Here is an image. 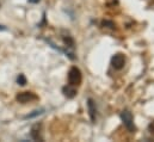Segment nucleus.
Wrapping results in <instances>:
<instances>
[{"label":"nucleus","instance_id":"f257e3e1","mask_svg":"<svg viewBox=\"0 0 154 142\" xmlns=\"http://www.w3.org/2000/svg\"><path fill=\"white\" fill-rule=\"evenodd\" d=\"M81 72L77 67H72L71 71L68 73V81H69V85L72 86H78L80 82H81Z\"/></svg>","mask_w":154,"mask_h":142},{"label":"nucleus","instance_id":"f03ea898","mask_svg":"<svg viewBox=\"0 0 154 142\" xmlns=\"http://www.w3.org/2000/svg\"><path fill=\"white\" fill-rule=\"evenodd\" d=\"M121 119H122L124 127H125L129 131H134V130H135L134 118H133L131 112H129V111H123V112L121 113Z\"/></svg>","mask_w":154,"mask_h":142},{"label":"nucleus","instance_id":"7ed1b4c3","mask_svg":"<svg viewBox=\"0 0 154 142\" xmlns=\"http://www.w3.org/2000/svg\"><path fill=\"white\" fill-rule=\"evenodd\" d=\"M111 65H112V67L115 69H117V71L122 69L124 67V65H125V57H124V55L123 54H115L112 56V59H111Z\"/></svg>","mask_w":154,"mask_h":142},{"label":"nucleus","instance_id":"20e7f679","mask_svg":"<svg viewBox=\"0 0 154 142\" xmlns=\"http://www.w3.org/2000/svg\"><path fill=\"white\" fill-rule=\"evenodd\" d=\"M37 97L31 92H22L17 96V100L19 103H29L31 100H35Z\"/></svg>","mask_w":154,"mask_h":142},{"label":"nucleus","instance_id":"39448f33","mask_svg":"<svg viewBox=\"0 0 154 142\" xmlns=\"http://www.w3.org/2000/svg\"><path fill=\"white\" fill-rule=\"evenodd\" d=\"M87 109H88V113H90V118L92 122L96 121V105L93 103L92 99H88L87 100Z\"/></svg>","mask_w":154,"mask_h":142},{"label":"nucleus","instance_id":"423d86ee","mask_svg":"<svg viewBox=\"0 0 154 142\" xmlns=\"http://www.w3.org/2000/svg\"><path fill=\"white\" fill-rule=\"evenodd\" d=\"M63 92H65V96L68 97V98H73V97L77 94V90H75L72 85L66 86V87L63 88Z\"/></svg>","mask_w":154,"mask_h":142},{"label":"nucleus","instance_id":"0eeeda50","mask_svg":"<svg viewBox=\"0 0 154 142\" xmlns=\"http://www.w3.org/2000/svg\"><path fill=\"white\" fill-rule=\"evenodd\" d=\"M102 25H103L104 28H108V29H114V28H115V23H114L112 20H103Z\"/></svg>","mask_w":154,"mask_h":142},{"label":"nucleus","instance_id":"6e6552de","mask_svg":"<svg viewBox=\"0 0 154 142\" xmlns=\"http://www.w3.org/2000/svg\"><path fill=\"white\" fill-rule=\"evenodd\" d=\"M43 109H41V110H35L32 113H29L28 116H25V118H34V117H36V116H39V115H42L43 113Z\"/></svg>","mask_w":154,"mask_h":142},{"label":"nucleus","instance_id":"1a4fd4ad","mask_svg":"<svg viewBox=\"0 0 154 142\" xmlns=\"http://www.w3.org/2000/svg\"><path fill=\"white\" fill-rule=\"evenodd\" d=\"M17 81H18V84L22 85V86H24V85L26 84V79H25V76H24L23 74H19V76L17 78Z\"/></svg>","mask_w":154,"mask_h":142},{"label":"nucleus","instance_id":"9d476101","mask_svg":"<svg viewBox=\"0 0 154 142\" xmlns=\"http://www.w3.org/2000/svg\"><path fill=\"white\" fill-rule=\"evenodd\" d=\"M63 42H65L68 47H73V45H74V41H73L71 37H65V38H63Z\"/></svg>","mask_w":154,"mask_h":142},{"label":"nucleus","instance_id":"9b49d317","mask_svg":"<svg viewBox=\"0 0 154 142\" xmlns=\"http://www.w3.org/2000/svg\"><path fill=\"white\" fill-rule=\"evenodd\" d=\"M30 2H34V4H36V2H38L39 0H29Z\"/></svg>","mask_w":154,"mask_h":142}]
</instances>
